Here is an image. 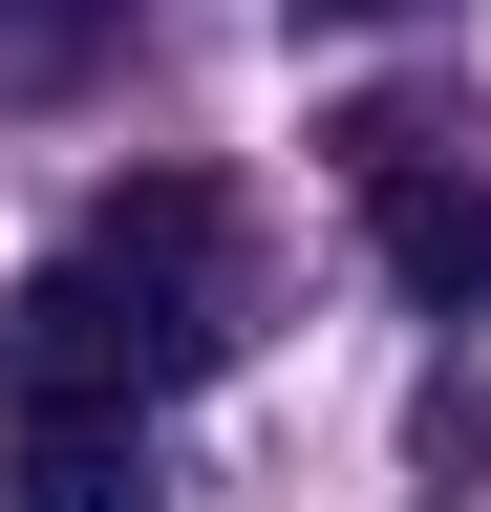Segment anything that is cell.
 I'll return each instance as SVG.
<instances>
[{
    "mask_svg": "<svg viewBox=\"0 0 491 512\" xmlns=\"http://www.w3.org/2000/svg\"><path fill=\"white\" fill-rule=\"evenodd\" d=\"M214 342L235 320H214V192L193 171H129L22 299H0V384H22V406H171Z\"/></svg>",
    "mask_w": 491,
    "mask_h": 512,
    "instance_id": "1",
    "label": "cell"
},
{
    "mask_svg": "<svg viewBox=\"0 0 491 512\" xmlns=\"http://www.w3.org/2000/svg\"><path fill=\"white\" fill-rule=\"evenodd\" d=\"M342 192H363V235H385V278L427 320H491V171L470 150H427L406 107H363L342 128Z\"/></svg>",
    "mask_w": 491,
    "mask_h": 512,
    "instance_id": "2",
    "label": "cell"
},
{
    "mask_svg": "<svg viewBox=\"0 0 491 512\" xmlns=\"http://www.w3.org/2000/svg\"><path fill=\"white\" fill-rule=\"evenodd\" d=\"M0 491L22 512H150V406H22Z\"/></svg>",
    "mask_w": 491,
    "mask_h": 512,
    "instance_id": "3",
    "label": "cell"
},
{
    "mask_svg": "<svg viewBox=\"0 0 491 512\" xmlns=\"http://www.w3.org/2000/svg\"><path fill=\"white\" fill-rule=\"evenodd\" d=\"M86 22H129V0H0V43H86Z\"/></svg>",
    "mask_w": 491,
    "mask_h": 512,
    "instance_id": "4",
    "label": "cell"
}]
</instances>
